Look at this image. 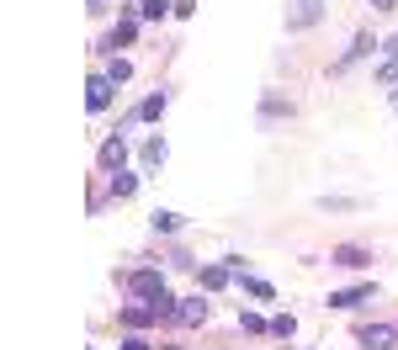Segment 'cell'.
Instances as JSON below:
<instances>
[{
	"label": "cell",
	"instance_id": "24",
	"mask_svg": "<svg viewBox=\"0 0 398 350\" xmlns=\"http://www.w3.org/2000/svg\"><path fill=\"white\" fill-rule=\"evenodd\" d=\"M383 53H387V59H398V37H387V43H383Z\"/></svg>",
	"mask_w": 398,
	"mask_h": 350
},
{
	"label": "cell",
	"instance_id": "3",
	"mask_svg": "<svg viewBox=\"0 0 398 350\" xmlns=\"http://www.w3.org/2000/svg\"><path fill=\"white\" fill-rule=\"evenodd\" d=\"M112 74H91V85H85V96H91V112H107L112 107Z\"/></svg>",
	"mask_w": 398,
	"mask_h": 350
},
{
	"label": "cell",
	"instance_id": "1",
	"mask_svg": "<svg viewBox=\"0 0 398 350\" xmlns=\"http://www.w3.org/2000/svg\"><path fill=\"white\" fill-rule=\"evenodd\" d=\"M128 287H133V297H144V302H154L159 292H165V276H159L154 266H144V271H133V276H128Z\"/></svg>",
	"mask_w": 398,
	"mask_h": 350
},
{
	"label": "cell",
	"instance_id": "7",
	"mask_svg": "<svg viewBox=\"0 0 398 350\" xmlns=\"http://www.w3.org/2000/svg\"><path fill=\"white\" fill-rule=\"evenodd\" d=\"M122 159H128V144H122V133H117V138H107V144H101V165L117 170Z\"/></svg>",
	"mask_w": 398,
	"mask_h": 350
},
{
	"label": "cell",
	"instance_id": "9",
	"mask_svg": "<svg viewBox=\"0 0 398 350\" xmlns=\"http://www.w3.org/2000/svg\"><path fill=\"white\" fill-rule=\"evenodd\" d=\"M324 16V0H298V27H314Z\"/></svg>",
	"mask_w": 398,
	"mask_h": 350
},
{
	"label": "cell",
	"instance_id": "13",
	"mask_svg": "<svg viewBox=\"0 0 398 350\" xmlns=\"http://www.w3.org/2000/svg\"><path fill=\"white\" fill-rule=\"evenodd\" d=\"M159 112H165V96H144V107H138V112H133V117H159Z\"/></svg>",
	"mask_w": 398,
	"mask_h": 350
},
{
	"label": "cell",
	"instance_id": "10",
	"mask_svg": "<svg viewBox=\"0 0 398 350\" xmlns=\"http://www.w3.org/2000/svg\"><path fill=\"white\" fill-rule=\"evenodd\" d=\"M229 276H234L229 266H207V271H202V287H207V292H218V287H229Z\"/></svg>",
	"mask_w": 398,
	"mask_h": 350
},
{
	"label": "cell",
	"instance_id": "23",
	"mask_svg": "<svg viewBox=\"0 0 398 350\" xmlns=\"http://www.w3.org/2000/svg\"><path fill=\"white\" fill-rule=\"evenodd\" d=\"M366 6H372V11H393L398 0H366Z\"/></svg>",
	"mask_w": 398,
	"mask_h": 350
},
{
	"label": "cell",
	"instance_id": "11",
	"mask_svg": "<svg viewBox=\"0 0 398 350\" xmlns=\"http://www.w3.org/2000/svg\"><path fill=\"white\" fill-rule=\"evenodd\" d=\"M133 191H138V175L117 170V175H112V196H133Z\"/></svg>",
	"mask_w": 398,
	"mask_h": 350
},
{
	"label": "cell",
	"instance_id": "8",
	"mask_svg": "<svg viewBox=\"0 0 398 350\" xmlns=\"http://www.w3.org/2000/svg\"><path fill=\"white\" fill-rule=\"evenodd\" d=\"M202 318H207V302L202 297H186L181 314H175V324H202Z\"/></svg>",
	"mask_w": 398,
	"mask_h": 350
},
{
	"label": "cell",
	"instance_id": "4",
	"mask_svg": "<svg viewBox=\"0 0 398 350\" xmlns=\"http://www.w3.org/2000/svg\"><path fill=\"white\" fill-rule=\"evenodd\" d=\"M329 260H335V266H350V271H361V266H372V255H366L361 244H340V250L329 255Z\"/></svg>",
	"mask_w": 398,
	"mask_h": 350
},
{
	"label": "cell",
	"instance_id": "19",
	"mask_svg": "<svg viewBox=\"0 0 398 350\" xmlns=\"http://www.w3.org/2000/svg\"><path fill=\"white\" fill-rule=\"evenodd\" d=\"M377 80H383V85H398V59H387L383 69H377Z\"/></svg>",
	"mask_w": 398,
	"mask_h": 350
},
{
	"label": "cell",
	"instance_id": "21",
	"mask_svg": "<svg viewBox=\"0 0 398 350\" xmlns=\"http://www.w3.org/2000/svg\"><path fill=\"white\" fill-rule=\"evenodd\" d=\"M239 324L250 329V335H260V329H265V318H260V314H239Z\"/></svg>",
	"mask_w": 398,
	"mask_h": 350
},
{
	"label": "cell",
	"instance_id": "22",
	"mask_svg": "<svg viewBox=\"0 0 398 350\" xmlns=\"http://www.w3.org/2000/svg\"><path fill=\"white\" fill-rule=\"evenodd\" d=\"M122 350H149V339H138V335H128V339H122Z\"/></svg>",
	"mask_w": 398,
	"mask_h": 350
},
{
	"label": "cell",
	"instance_id": "5",
	"mask_svg": "<svg viewBox=\"0 0 398 350\" xmlns=\"http://www.w3.org/2000/svg\"><path fill=\"white\" fill-rule=\"evenodd\" d=\"M356 302H372V287H345V292H329V308H356Z\"/></svg>",
	"mask_w": 398,
	"mask_h": 350
},
{
	"label": "cell",
	"instance_id": "12",
	"mask_svg": "<svg viewBox=\"0 0 398 350\" xmlns=\"http://www.w3.org/2000/svg\"><path fill=\"white\" fill-rule=\"evenodd\" d=\"M144 165H149V170L165 165V138H149V144H144Z\"/></svg>",
	"mask_w": 398,
	"mask_h": 350
},
{
	"label": "cell",
	"instance_id": "18",
	"mask_svg": "<svg viewBox=\"0 0 398 350\" xmlns=\"http://www.w3.org/2000/svg\"><path fill=\"white\" fill-rule=\"evenodd\" d=\"M244 292H250V297H260V302L271 297V287H265V281H255V276H244Z\"/></svg>",
	"mask_w": 398,
	"mask_h": 350
},
{
	"label": "cell",
	"instance_id": "14",
	"mask_svg": "<svg viewBox=\"0 0 398 350\" xmlns=\"http://www.w3.org/2000/svg\"><path fill=\"white\" fill-rule=\"evenodd\" d=\"M366 48H372V37L361 32V37H356V43H350V53H345V59H340V69H345V64H356V59H361Z\"/></svg>",
	"mask_w": 398,
	"mask_h": 350
},
{
	"label": "cell",
	"instance_id": "16",
	"mask_svg": "<svg viewBox=\"0 0 398 350\" xmlns=\"http://www.w3.org/2000/svg\"><path fill=\"white\" fill-rule=\"evenodd\" d=\"M165 11H170L165 0H138V16H165Z\"/></svg>",
	"mask_w": 398,
	"mask_h": 350
},
{
	"label": "cell",
	"instance_id": "15",
	"mask_svg": "<svg viewBox=\"0 0 398 350\" xmlns=\"http://www.w3.org/2000/svg\"><path fill=\"white\" fill-rule=\"evenodd\" d=\"M154 229L159 234H175V229H181V213H154Z\"/></svg>",
	"mask_w": 398,
	"mask_h": 350
},
{
	"label": "cell",
	"instance_id": "17",
	"mask_svg": "<svg viewBox=\"0 0 398 350\" xmlns=\"http://www.w3.org/2000/svg\"><path fill=\"white\" fill-rule=\"evenodd\" d=\"M292 329H298V324H292V314H281V318H271V335H281V339H287V335H292Z\"/></svg>",
	"mask_w": 398,
	"mask_h": 350
},
{
	"label": "cell",
	"instance_id": "2",
	"mask_svg": "<svg viewBox=\"0 0 398 350\" xmlns=\"http://www.w3.org/2000/svg\"><path fill=\"white\" fill-rule=\"evenodd\" d=\"M361 345L366 350H393L398 345V329L393 324H361Z\"/></svg>",
	"mask_w": 398,
	"mask_h": 350
},
{
	"label": "cell",
	"instance_id": "6",
	"mask_svg": "<svg viewBox=\"0 0 398 350\" xmlns=\"http://www.w3.org/2000/svg\"><path fill=\"white\" fill-rule=\"evenodd\" d=\"M154 302H144V308H138V302H133V308H122V324H128V329H144V324H154Z\"/></svg>",
	"mask_w": 398,
	"mask_h": 350
},
{
	"label": "cell",
	"instance_id": "20",
	"mask_svg": "<svg viewBox=\"0 0 398 350\" xmlns=\"http://www.w3.org/2000/svg\"><path fill=\"white\" fill-rule=\"evenodd\" d=\"M133 32H138V27H133V22H117V32H112V43H133Z\"/></svg>",
	"mask_w": 398,
	"mask_h": 350
}]
</instances>
